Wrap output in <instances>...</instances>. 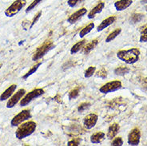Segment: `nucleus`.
Returning a JSON list of instances; mask_svg holds the SVG:
<instances>
[{
	"instance_id": "nucleus-1",
	"label": "nucleus",
	"mask_w": 147,
	"mask_h": 146,
	"mask_svg": "<svg viewBox=\"0 0 147 146\" xmlns=\"http://www.w3.org/2000/svg\"><path fill=\"white\" fill-rule=\"evenodd\" d=\"M140 50L137 48L129 49L127 50H120L117 53L118 59L125 62L126 64H134L138 61Z\"/></svg>"
},
{
	"instance_id": "nucleus-2",
	"label": "nucleus",
	"mask_w": 147,
	"mask_h": 146,
	"mask_svg": "<svg viewBox=\"0 0 147 146\" xmlns=\"http://www.w3.org/2000/svg\"><path fill=\"white\" fill-rule=\"evenodd\" d=\"M37 124L34 121H27L21 124L15 132V137L18 140H22L30 136L36 130Z\"/></svg>"
},
{
	"instance_id": "nucleus-3",
	"label": "nucleus",
	"mask_w": 147,
	"mask_h": 146,
	"mask_svg": "<svg viewBox=\"0 0 147 146\" xmlns=\"http://www.w3.org/2000/svg\"><path fill=\"white\" fill-rule=\"evenodd\" d=\"M54 47H55V45L51 41H46L42 46L37 48L36 51L34 53L33 57H32L33 61H38L42 59L43 56L47 54L48 51H50Z\"/></svg>"
},
{
	"instance_id": "nucleus-4",
	"label": "nucleus",
	"mask_w": 147,
	"mask_h": 146,
	"mask_svg": "<svg viewBox=\"0 0 147 146\" xmlns=\"http://www.w3.org/2000/svg\"><path fill=\"white\" fill-rule=\"evenodd\" d=\"M26 0H16L5 11V15L8 18L14 17L26 6Z\"/></svg>"
},
{
	"instance_id": "nucleus-5",
	"label": "nucleus",
	"mask_w": 147,
	"mask_h": 146,
	"mask_svg": "<svg viewBox=\"0 0 147 146\" xmlns=\"http://www.w3.org/2000/svg\"><path fill=\"white\" fill-rule=\"evenodd\" d=\"M44 94V89H35L32 91H30L28 94H26L24 98H22L20 101V106H27L30 102H31L34 99L37 98L38 97H40L42 95Z\"/></svg>"
},
{
	"instance_id": "nucleus-6",
	"label": "nucleus",
	"mask_w": 147,
	"mask_h": 146,
	"mask_svg": "<svg viewBox=\"0 0 147 146\" xmlns=\"http://www.w3.org/2000/svg\"><path fill=\"white\" fill-rule=\"evenodd\" d=\"M30 117H31V113L29 110H22L16 116L13 117V119L11 121V124L14 127L18 126L19 124H22V122H24L25 120H28Z\"/></svg>"
},
{
	"instance_id": "nucleus-7",
	"label": "nucleus",
	"mask_w": 147,
	"mask_h": 146,
	"mask_svg": "<svg viewBox=\"0 0 147 146\" xmlns=\"http://www.w3.org/2000/svg\"><path fill=\"white\" fill-rule=\"evenodd\" d=\"M121 86L122 85L120 81H110V82H107V84L103 85L99 89V91L102 94H107L111 92L117 91L121 89Z\"/></svg>"
},
{
	"instance_id": "nucleus-8",
	"label": "nucleus",
	"mask_w": 147,
	"mask_h": 146,
	"mask_svg": "<svg viewBox=\"0 0 147 146\" xmlns=\"http://www.w3.org/2000/svg\"><path fill=\"white\" fill-rule=\"evenodd\" d=\"M25 94H26V90L24 89H20L8 100L7 103V107L13 108L14 106H16V104L22 98V97L25 95Z\"/></svg>"
},
{
	"instance_id": "nucleus-9",
	"label": "nucleus",
	"mask_w": 147,
	"mask_h": 146,
	"mask_svg": "<svg viewBox=\"0 0 147 146\" xmlns=\"http://www.w3.org/2000/svg\"><path fill=\"white\" fill-rule=\"evenodd\" d=\"M141 138V132L139 129H133L128 135V144L129 145H138Z\"/></svg>"
},
{
	"instance_id": "nucleus-10",
	"label": "nucleus",
	"mask_w": 147,
	"mask_h": 146,
	"mask_svg": "<svg viewBox=\"0 0 147 146\" xmlns=\"http://www.w3.org/2000/svg\"><path fill=\"white\" fill-rule=\"evenodd\" d=\"M98 120V117L95 113H90L87 116H86L83 119V124L84 127L87 129L94 128L97 124Z\"/></svg>"
},
{
	"instance_id": "nucleus-11",
	"label": "nucleus",
	"mask_w": 147,
	"mask_h": 146,
	"mask_svg": "<svg viewBox=\"0 0 147 146\" xmlns=\"http://www.w3.org/2000/svg\"><path fill=\"white\" fill-rule=\"evenodd\" d=\"M86 13H87V10L86 8H81L80 10H78L77 11H75L74 14L70 15L67 19V22H70V24H74L77 22L78 19H80L82 16H84Z\"/></svg>"
},
{
	"instance_id": "nucleus-12",
	"label": "nucleus",
	"mask_w": 147,
	"mask_h": 146,
	"mask_svg": "<svg viewBox=\"0 0 147 146\" xmlns=\"http://www.w3.org/2000/svg\"><path fill=\"white\" fill-rule=\"evenodd\" d=\"M133 0H118L114 3V7L118 11H125L129 6H131Z\"/></svg>"
},
{
	"instance_id": "nucleus-13",
	"label": "nucleus",
	"mask_w": 147,
	"mask_h": 146,
	"mask_svg": "<svg viewBox=\"0 0 147 146\" xmlns=\"http://www.w3.org/2000/svg\"><path fill=\"white\" fill-rule=\"evenodd\" d=\"M116 21V17L115 16H110L108 17L106 19H104L102 22L100 23L98 28H97V30L99 32V31H102L104 29H106L107 27H108L110 25H112L114 22Z\"/></svg>"
},
{
	"instance_id": "nucleus-14",
	"label": "nucleus",
	"mask_w": 147,
	"mask_h": 146,
	"mask_svg": "<svg viewBox=\"0 0 147 146\" xmlns=\"http://www.w3.org/2000/svg\"><path fill=\"white\" fill-rule=\"evenodd\" d=\"M104 7H105V3L103 2H100L98 3L92 9L91 11H90L88 13V18L90 19H92L95 17L96 15L101 13L102 10L104 9Z\"/></svg>"
},
{
	"instance_id": "nucleus-15",
	"label": "nucleus",
	"mask_w": 147,
	"mask_h": 146,
	"mask_svg": "<svg viewBox=\"0 0 147 146\" xmlns=\"http://www.w3.org/2000/svg\"><path fill=\"white\" fill-rule=\"evenodd\" d=\"M119 129H120V126H119L118 124L114 123V124H111L108 129V132H107V137H108V139H110V140L114 139L118 133Z\"/></svg>"
},
{
	"instance_id": "nucleus-16",
	"label": "nucleus",
	"mask_w": 147,
	"mask_h": 146,
	"mask_svg": "<svg viewBox=\"0 0 147 146\" xmlns=\"http://www.w3.org/2000/svg\"><path fill=\"white\" fill-rule=\"evenodd\" d=\"M16 88H17V85L15 84L11 85L10 87H8L2 94L0 95V101L3 102L5 100L9 98L11 95L13 94V93H15V91L16 90Z\"/></svg>"
},
{
	"instance_id": "nucleus-17",
	"label": "nucleus",
	"mask_w": 147,
	"mask_h": 146,
	"mask_svg": "<svg viewBox=\"0 0 147 146\" xmlns=\"http://www.w3.org/2000/svg\"><path fill=\"white\" fill-rule=\"evenodd\" d=\"M105 138V133L103 132H97L90 137V141L93 144H100Z\"/></svg>"
},
{
	"instance_id": "nucleus-18",
	"label": "nucleus",
	"mask_w": 147,
	"mask_h": 146,
	"mask_svg": "<svg viewBox=\"0 0 147 146\" xmlns=\"http://www.w3.org/2000/svg\"><path fill=\"white\" fill-rule=\"evenodd\" d=\"M86 44V40L83 39V40L79 41L77 43H75L74 45L71 50H70V54H77L78 52H79L81 50L82 48H83V46Z\"/></svg>"
},
{
	"instance_id": "nucleus-19",
	"label": "nucleus",
	"mask_w": 147,
	"mask_h": 146,
	"mask_svg": "<svg viewBox=\"0 0 147 146\" xmlns=\"http://www.w3.org/2000/svg\"><path fill=\"white\" fill-rule=\"evenodd\" d=\"M94 22H90V23H89L88 25L86 26H85L84 28H82V29L80 30V32H79V37L80 38H84L86 34H88L90 31H91L94 28Z\"/></svg>"
},
{
	"instance_id": "nucleus-20",
	"label": "nucleus",
	"mask_w": 147,
	"mask_h": 146,
	"mask_svg": "<svg viewBox=\"0 0 147 146\" xmlns=\"http://www.w3.org/2000/svg\"><path fill=\"white\" fill-rule=\"evenodd\" d=\"M98 39H94V40L91 41L90 43L87 44V45L85 46L84 50H83L85 54H89L90 52L92 50H94V49L97 46V45H98Z\"/></svg>"
},
{
	"instance_id": "nucleus-21",
	"label": "nucleus",
	"mask_w": 147,
	"mask_h": 146,
	"mask_svg": "<svg viewBox=\"0 0 147 146\" xmlns=\"http://www.w3.org/2000/svg\"><path fill=\"white\" fill-rule=\"evenodd\" d=\"M121 28H118V29L114 30V31H112V32H111V33L107 36V38H106V42H112L115 38H117V37L121 34Z\"/></svg>"
},
{
	"instance_id": "nucleus-22",
	"label": "nucleus",
	"mask_w": 147,
	"mask_h": 146,
	"mask_svg": "<svg viewBox=\"0 0 147 146\" xmlns=\"http://www.w3.org/2000/svg\"><path fill=\"white\" fill-rule=\"evenodd\" d=\"M129 72V69L127 68V67H118L116 69H114V73L116 75H118V76H124L125 74H127Z\"/></svg>"
},
{
	"instance_id": "nucleus-23",
	"label": "nucleus",
	"mask_w": 147,
	"mask_h": 146,
	"mask_svg": "<svg viewBox=\"0 0 147 146\" xmlns=\"http://www.w3.org/2000/svg\"><path fill=\"white\" fill-rule=\"evenodd\" d=\"M41 64H42V62H38V63H37L35 66H34L33 67H32L31 69H30L29 71H28V72H27V73H26V74H25V75H24V76L22 77V78H23L24 80H26V79H27V78H28V77H29L30 76V75H32L33 73H35V72H36L37 69H38V67H39V66H41Z\"/></svg>"
},
{
	"instance_id": "nucleus-24",
	"label": "nucleus",
	"mask_w": 147,
	"mask_h": 146,
	"mask_svg": "<svg viewBox=\"0 0 147 146\" xmlns=\"http://www.w3.org/2000/svg\"><path fill=\"white\" fill-rule=\"evenodd\" d=\"M95 66H90V67H88V68L86 69V70L85 71V77L89 78V77H92V76L95 73Z\"/></svg>"
},
{
	"instance_id": "nucleus-25",
	"label": "nucleus",
	"mask_w": 147,
	"mask_h": 146,
	"mask_svg": "<svg viewBox=\"0 0 147 146\" xmlns=\"http://www.w3.org/2000/svg\"><path fill=\"white\" fill-rule=\"evenodd\" d=\"M144 15L142 14H134L131 17V21H132L134 23L135 22H138L140 21H142L144 18Z\"/></svg>"
},
{
	"instance_id": "nucleus-26",
	"label": "nucleus",
	"mask_w": 147,
	"mask_h": 146,
	"mask_svg": "<svg viewBox=\"0 0 147 146\" xmlns=\"http://www.w3.org/2000/svg\"><path fill=\"white\" fill-rule=\"evenodd\" d=\"M90 106V103H89V102L82 103L81 105H79V106L78 107V111L79 113H82V112H84L86 110H87Z\"/></svg>"
},
{
	"instance_id": "nucleus-27",
	"label": "nucleus",
	"mask_w": 147,
	"mask_h": 146,
	"mask_svg": "<svg viewBox=\"0 0 147 146\" xmlns=\"http://www.w3.org/2000/svg\"><path fill=\"white\" fill-rule=\"evenodd\" d=\"M79 95V90L78 89H72L71 91L69 93V99L70 100H72V99L77 98Z\"/></svg>"
},
{
	"instance_id": "nucleus-28",
	"label": "nucleus",
	"mask_w": 147,
	"mask_h": 146,
	"mask_svg": "<svg viewBox=\"0 0 147 146\" xmlns=\"http://www.w3.org/2000/svg\"><path fill=\"white\" fill-rule=\"evenodd\" d=\"M42 1V0H34L33 2H32L30 4L29 7H28L26 9V13H28L29 11H30L31 10H33L34 8L35 7H36L38 4L40 3Z\"/></svg>"
},
{
	"instance_id": "nucleus-29",
	"label": "nucleus",
	"mask_w": 147,
	"mask_h": 146,
	"mask_svg": "<svg viewBox=\"0 0 147 146\" xmlns=\"http://www.w3.org/2000/svg\"><path fill=\"white\" fill-rule=\"evenodd\" d=\"M96 77H100V78H106L107 76V72L106 69L102 68L100 70H98L97 73H96Z\"/></svg>"
},
{
	"instance_id": "nucleus-30",
	"label": "nucleus",
	"mask_w": 147,
	"mask_h": 146,
	"mask_svg": "<svg viewBox=\"0 0 147 146\" xmlns=\"http://www.w3.org/2000/svg\"><path fill=\"white\" fill-rule=\"evenodd\" d=\"M122 145H123V141L121 137H116L111 142V145L113 146H121Z\"/></svg>"
},
{
	"instance_id": "nucleus-31",
	"label": "nucleus",
	"mask_w": 147,
	"mask_h": 146,
	"mask_svg": "<svg viewBox=\"0 0 147 146\" xmlns=\"http://www.w3.org/2000/svg\"><path fill=\"white\" fill-rule=\"evenodd\" d=\"M42 16V11H38V13H37V15L34 17L33 20H32V22L30 23V28H32L34 26V24L36 23L38 21V19L40 18V17Z\"/></svg>"
},
{
	"instance_id": "nucleus-32",
	"label": "nucleus",
	"mask_w": 147,
	"mask_h": 146,
	"mask_svg": "<svg viewBox=\"0 0 147 146\" xmlns=\"http://www.w3.org/2000/svg\"><path fill=\"white\" fill-rule=\"evenodd\" d=\"M82 0H68L67 4L70 6V7H74L79 2H82Z\"/></svg>"
},
{
	"instance_id": "nucleus-33",
	"label": "nucleus",
	"mask_w": 147,
	"mask_h": 146,
	"mask_svg": "<svg viewBox=\"0 0 147 146\" xmlns=\"http://www.w3.org/2000/svg\"><path fill=\"white\" fill-rule=\"evenodd\" d=\"M68 146H77L79 145V140H72V141H70L68 144H67Z\"/></svg>"
},
{
	"instance_id": "nucleus-34",
	"label": "nucleus",
	"mask_w": 147,
	"mask_h": 146,
	"mask_svg": "<svg viewBox=\"0 0 147 146\" xmlns=\"http://www.w3.org/2000/svg\"><path fill=\"white\" fill-rule=\"evenodd\" d=\"M140 42H147V34H142L139 38Z\"/></svg>"
},
{
	"instance_id": "nucleus-35",
	"label": "nucleus",
	"mask_w": 147,
	"mask_h": 146,
	"mask_svg": "<svg viewBox=\"0 0 147 146\" xmlns=\"http://www.w3.org/2000/svg\"><path fill=\"white\" fill-rule=\"evenodd\" d=\"M140 32L142 34H147V24H146L145 26H142L141 28H140Z\"/></svg>"
},
{
	"instance_id": "nucleus-36",
	"label": "nucleus",
	"mask_w": 147,
	"mask_h": 146,
	"mask_svg": "<svg viewBox=\"0 0 147 146\" xmlns=\"http://www.w3.org/2000/svg\"><path fill=\"white\" fill-rule=\"evenodd\" d=\"M54 99H55V101H56L58 103H62V100H59V99H61V98H60V96H59V94L56 95L55 98H54Z\"/></svg>"
},
{
	"instance_id": "nucleus-37",
	"label": "nucleus",
	"mask_w": 147,
	"mask_h": 146,
	"mask_svg": "<svg viewBox=\"0 0 147 146\" xmlns=\"http://www.w3.org/2000/svg\"><path fill=\"white\" fill-rule=\"evenodd\" d=\"M141 3H142V4L147 3V0H142V2H141Z\"/></svg>"
},
{
	"instance_id": "nucleus-38",
	"label": "nucleus",
	"mask_w": 147,
	"mask_h": 146,
	"mask_svg": "<svg viewBox=\"0 0 147 146\" xmlns=\"http://www.w3.org/2000/svg\"><path fill=\"white\" fill-rule=\"evenodd\" d=\"M146 12H147V5L146 6Z\"/></svg>"
},
{
	"instance_id": "nucleus-39",
	"label": "nucleus",
	"mask_w": 147,
	"mask_h": 146,
	"mask_svg": "<svg viewBox=\"0 0 147 146\" xmlns=\"http://www.w3.org/2000/svg\"><path fill=\"white\" fill-rule=\"evenodd\" d=\"M2 66H3V65H2V64H0V69H1V67H2Z\"/></svg>"
}]
</instances>
